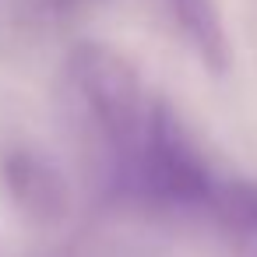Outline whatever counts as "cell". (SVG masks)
<instances>
[{"instance_id":"6","label":"cell","mask_w":257,"mask_h":257,"mask_svg":"<svg viewBox=\"0 0 257 257\" xmlns=\"http://www.w3.org/2000/svg\"><path fill=\"white\" fill-rule=\"evenodd\" d=\"M253 257H257V243H253Z\"/></svg>"},{"instance_id":"3","label":"cell","mask_w":257,"mask_h":257,"mask_svg":"<svg viewBox=\"0 0 257 257\" xmlns=\"http://www.w3.org/2000/svg\"><path fill=\"white\" fill-rule=\"evenodd\" d=\"M0 173H4V187L11 194L15 208L25 218H32L39 225H53L67 215V208H71L67 183H64L60 169L53 162H46L43 155L18 148L11 155H4Z\"/></svg>"},{"instance_id":"2","label":"cell","mask_w":257,"mask_h":257,"mask_svg":"<svg viewBox=\"0 0 257 257\" xmlns=\"http://www.w3.org/2000/svg\"><path fill=\"white\" fill-rule=\"evenodd\" d=\"M71 71L99 127L120 152L134 155L152 109L145 102L138 67L106 43H78L71 53Z\"/></svg>"},{"instance_id":"4","label":"cell","mask_w":257,"mask_h":257,"mask_svg":"<svg viewBox=\"0 0 257 257\" xmlns=\"http://www.w3.org/2000/svg\"><path fill=\"white\" fill-rule=\"evenodd\" d=\"M166 4L173 11V22L180 25L183 39L201 57V64L208 71L222 74L229 67V36L222 25L218 0H166Z\"/></svg>"},{"instance_id":"1","label":"cell","mask_w":257,"mask_h":257,"mask_svg":"<svg viewBox=\"0 0 257 257\" xmlns=\"http://www.w3.org/2000/svg\"><path fill=\"white\" fill-rule=\"evenodd\" d=\"M134 173L148 201L201 215H208L222 180L169 102H152L145 138L134 152Z\"/></svg>"},{"instance_id":"5","label":"cell","mask_w":257,"mask_h":257,"mask_svg":"<svg viewBox=\"0 0 257 257\" xmlns=\"http://www.w3.org/2000/svg\"><path fill=\"white\" fill-rule=\"evenodd\" d=\"M208 218L232 239L257 243V180L253 176H222L208 204Z\"/></svg>"}]
</instances>
